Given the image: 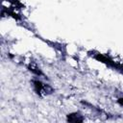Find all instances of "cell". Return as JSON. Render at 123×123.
Returning <instances> with one entry per match:
<instances>
[{
  "label": "cell",
  "mask_w": 123,
  "mask_h": 123,
  "mask_svg": "<svg viewBox=\"0 0 123 123\" xmlns=\"http://www.w3.org/2000/svg\"><path fill=\"white\" fill-rule=\"evenodd\" d=\"M67 119H68V121H73V122H81V121H83V119L81 117L79 118L78 114H70V115H68Z\"/></svg>",
  "instance_id": "obj_1"
},
{
  "label": "cell",
  "mask_w": 123,
  "mask_h": 123,
  "mask_svg": "<svg viewBox=\"0 0 123 123\" xmlns=\"http://www.w3.org/2000/svg\"><path fill=\"white\" fill-rule=\"evenodd\" d=\"M118 102H119V103H120L121 105H123V98H121V99H119V100H118Z\"/></svg>",
  "instance_id": "obj_2"
}]
</instances>
